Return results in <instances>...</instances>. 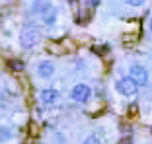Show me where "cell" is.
Masks as SVG:
<instances>
[{
    "mask_svg": "<svg viewBox=\"0 0 152 144\" xmlns=\"http://www.w3.org/2000/svg\"><path fill=\"white\" fill-rule=\"evenodd\" d=\"M82 144H102V140H99V136H96V135H88Z\"/></svg>",
    "mask_w": 152,
    "mask_h": 144,
    "instance_id": "obj_10",
    "label": "cell"
},
{
    "mask_svg": "<svg viewBox=\"0 0 152 144\" xmlns=\"http://www.w3.org/2000/svg\"><path fill=\"white\" fill-rule=\"evenodd\" d=\"M86 2H88V6H90V8H96V6L99 4V0H86Z\"/></svg>",
    "mask_w": 152,
    "mask_h": 144,
    "instance_id": "obj_13",
    "label": "cell"
},
{
    "mask_svg": "<svg viewBox=\"0 0 152 144\" xmlns=\"http://www.w3.org/2000/svg\"><path fill=\"white\" fill-rule=\"evenodd\" d=\"M148 29H150V33H152V16H150V20H148Z\"/></svg>",
    "mask_w": 152,
    "mask_h": 144,
    "instance_id": "obj_14",
    "label": "cell"
},
{
    "mask_svg": "<svg viewBox=\"0 0 152 144\" xmlns=\"http://www.w3.org/2000/svg\"><path fill=\"white\" fill-rule=\"evenodd\" d=\"M129 78H133L139 88H142V86H146L148 82H150V72H148L142 64L134 63V64L129 66Z\"/></svg>",
    "mask_w": 152,
    "mask_h": 144,
    "instance_id": "obj_3",
    "label": "cell"
},
{
    "mask_svg": "<svg viewBox=\"0 0 152 144\" xmlns=\"http://www.w3.org/2000/svg\"><path fill=\"white\" fill-rule=\"evenodd\" d=\"M92 97V88L88 84H76L70 90V99L76 103H88Z\"/></svg>",
    "mask_w": 152,
    "mask_h": 144,
    "instance_id": "obj_4",
    "label": "cell"
},
{
    "mask_svg": "<svg viewBox=\"0 0 152 144\" xmlns=\"http://www.w3.org/2000/svg\"><path fill=\"white\" fill-rule=\"evenodd\" d=\"M58 90H55V88H43V90L39 92V101L43 105H55L58 101Z\"/></svg>",
    "mask_w": 152,
    "mask_h": 144,
    "instance_id": "obj_6",
    "label": "cell"
},
{
    "mask_svg": "<svg viewBox=\"0 0 152 144\" xmlns=\"http://www.w3.org/2000/svg\"><path fill=\"white\" fill-rule=\"evenodd\" d=\"M125 2H127L129 6H134V8H139V6H142L146 0H125Z\"/></svg>",
    "mask_w": 152,
    "mask_h": 144,
    "instance_id": "obj_11",
    "label": "cell"
},
{
    "mask_svg": "<svg viewBox=\"0 0 152 144\" xmlns=\"http://www.w3.org/2000/svg\"><path fill=\"white\" fill-rule=\"evenodd\" d=\"M115 90H117V94L123 95V97H133V95H137V92H139V86H137V82H134L133 78L121 76L119 80L115 82Z\"/></svg>",
    "mask_w": 152,
    "mask_h": 144,
    "instance_id": "obj_2",
    "label": "cell"
},
{
    "mask_svg": "<svg viewBox=\"0 0 152 144\" xmlns=\"http://www.w3.org/2000/svg\"><path fill=\"white\" fill-rule=\"evenodd\" d=\"M55 72H57V64H55L53 60L45 59V60H39V63H37L35 74L41 78V80H49V78H53Z\"/></svg>",
    "mask_w": 152,
    "mask_h": 144,
    "instance_id": "obj_5",
    "label": "cell"
},
{
    "mask_svg": "<svg viewBox=\"0 0 152 144\" xmlns=\"http://www.w3.org/2000/svg\"><path fill=\"white\" fill-rule=\"evenodd\" d=\"M57 18H58V10L55 8V6H53V8H51L47 14H45V16H41V20H43V23H45L47 27L55 25V23H57Z\"/></svg>",
    "mask_w": 152,
    "mask_h": 144,
    "instance_id": "obj_8",
    "label": "cell"
},
{
    "mask_svg": "<svg viewBox=\"0 0 152 144\" xmlns=\"http://www.w3.org/2000/svg\"><path fill=\"white\" fill-rule=\"evenodd\" d=\"M12 68H14V70H23V63H20V60H14V63H12Z\"/></svg>",
    "mask_w": 152,
    "mask_h": 144,
    "instance_id": "obj_12",
    "label": "cell"
},
{
    "mask_svg": "<svg viewBox=\"0 0 152 144\" xmlns=\"http://www.w3.org/2000/svg\"><path fill=\"white\" fill-rule=\"evenodd\" d=\"M18 41H20V47L22 49H33L41 41V29L35 25H23L22 31H20Z\"/></svg>",
    "mask_w": 152,
    "mask_h": 144,
    "instance_id": "obj_1",
    "label": "cell"
},
{
    "mask_svg": "<svg viewBox=\"0 0 152 144\" xmlns=\"http://www.w3.org/2000/svg\"><path fill=\"white\" fill-rule=\"evenodd\" d=\"M12 136H14V132H12V129L10 127H0V140H12Z\"/></svg>",
    "mask_w": 152,
    "mask_h": 144,
    "instance_id": "obj_9",
    "label": "cell"
},
{
    "mask_svg": "<svg viewBox=\"0 0 152 144\" xmlns=\"http://www.w3.org/2000/svg\"><path fill=\"white\" fill-rule=\"evenodd\" d=\"M51 8H53L51 0H33L31 2V12L37 14V16H45Z\"/></svg>",
    "mask_w": 152,
    "mask_h": 144,
    "instance_id": "obj_7",
    "label": "cell"
}]
</instances>
